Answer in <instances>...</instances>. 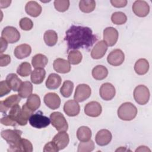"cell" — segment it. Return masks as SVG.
I'll list each match as a JSON object with an SVG mask.
<instances>
[{"instance_id": "43", "label": "cell", "mask_w": 152, "mask_h": 152, "mask_svg": "<svg viewBox=\"0 0 152 152\" xmlns=\"http://www.w3.org/2000/svg\"><path fill=\"white\" fill-rule=\"evenodd\" d=\"M19 24H20V28L22 30H26V31L30 30L33 27V21L27 17H24L21 18Z\"/></svg>"}, {"instance_id": "45", "label": "cell", "mask_w": 152, "mask_h": 152, "mask_svg": "<svg viewBox=\"0 0 152 152\" xmlns=\"http://www.w3.org/2000/svg\"><path fill=\"white\" fill-rule=\"evenodd\" d=\"M1 123L2 125H6V126H15L17 125V122L13 120L8 115H5L3 118L1 119Z\"/></svg>"}, {"instance_id": "49", "label": "cell", "mask_w": 152, "mask_h": 152, "mask_svg": "<svg viewBox=\"0 0 152 152\" xmlns=\"http://www.w3.org/2000/svg\"><path fill=\"white\" fill-rule=\"evenodd\" d=\"M8 46V42L2 37L1 38V50L0 53L1 55L2 54V53L7 49Z\"/></svg>"}, {"instance_id": "14", "label": "cell", "mask_w": 152, "mask_h": 152, "mask_svg": "<svg viewBox=\"0 0 152 152\" xmlns=\"http://www.w3.org/2000/svg\"><path fill=\"white\" fill-rule=\"evenodd\" d=\"M102 111V107L100 104L96 101H92L88 103L84 107V113L90 117L99 116Z\"/></svg>"}, {"instance_id": "32", "label": "cell", "mask_w": 152, "mask_h": 152, "mask_svg": "<svg viewBox=\"0 0 152 152\" xmlns=\"http://www.w3.org/2000/svg\"><path fill=\"white\" fill-rule=\"evenodd\" d=\"M43 39L46 45L49 46H53L57 43L58 34L55 31L49 30L46 31L44 33Z\"/></svg>"}, {"instance_id": "28", "label": "cell", "mask_w": 152, "mask_h": 152, "mask_svg": "<svg viewBox=\"0 0 152 152\" xmlns=\"http://www.w3.org/2000/svg\"><path fill=\"white\" fill-rule=\"evenodd\" d=\"M33 111H32L30 109H29L26 104H23L22 106L21 111V115L19 121L18 122V124L21 126L26 125L27 124L28 120H29L30 117L33 115Z\"/></svg>"}, {"instance_id": "13", "label": "cell", "mask_w": 152, "mask_h": 152, "mask_svg": "<svg viewBox=\"0 0 152 152\" xmlns=\"http://www.w3.org/2000/svg\"><path fill=\"white\" fill-rule=\"evenodd\" d=\"M115 93L116 91L114 86L109 83L103 84L99 90L100 97L106 101L112 100L115 96Z\"/></svg>"}, {"instance_id": "17", "label": "cell", "mask_w": 152, "mask_h": 152, "mask_svg": "<svg viewBox=\"0 0 152 152\" xmlns=\"http://www.w3.org/2000/svg\"><path fill=\"white\" fill-rule=\"evenodd\" d=\"M107 50V45L104 40H100L97 43L91 52L92 58L98 59L102 58L106 53Z\"/></svg>"}, {"instance_id": "20", "label": "cell", "mask_w": 152, "mask_h": 152, "mask_svg": "<svg viewBox=\"0 0 152 152\" xmlns=\"http://www.w3.org/2000/svg\"><path fill=\"white\" fill-rule=\"evenodd\" d=\"M53 69L59 73L65 74L68 73L71 70V65L70 63L62 58H57L56 59L53 64Z\"/></svg>"}, {"instance_id": "36", "label": "cell", "mask_w": 152, "mask_h": 152, "mask_svg": "<svg viewBox=\"0 0 152 152\" xmlns=\"http://www.w3.org/2000/svg\"><path fill=\"white\" fill-rule=\"evenodd\" d=\"M74 88V84L71 81H65L60 89L61 94L64 97H69L71 96Z\"/></svg>"}, {"instance_id": "52", "label": "cell", "mask_w": 152, "mask_h": 152, "mask_svg": "<svg viewBox=\"0 0 152 152\" xmlns=\"http://www.w3.org/2000/svg\"><path fill=\"white\" fill-rule=\"evenodd\" d=\"M126 150H127L125 149V148H124V149H123V147H121V148L117 149V150H116V151H126Z\"/></svg>"}, {"instance_id": "12", "label": "cell", "mask_w": 152, "mask_h": 152, "mask_svg": "<svg viewBox=\"0 0 152 152\" xmlns=\"http://www.w3.org/2000/svg\"><path fill=\"white\" fill-rule=\"evenodd\" d=\"M33 145L30 141L25 138H21L16 144L10 145L8 151H26L31 152Z\"/></svg>"}, {"instance_id": "23", "label": "cell", "mask_w": 152, "mask_h": 152, "mask_svg": "<svg viewBox=\"0 0 152 152\" xmlns=\"http://www.w3.org/2000/svg\"><path fill=\"white\" fill-rule=\"evenodd\" d=\"M61 84V77L55 73L50 74L46 81V86L50 90L56 89Z\"/></svg>"}, {"instance_id": "18", "label": "cell", "mask_w": 152, "mask_h": 152, "mask_svg": "<svg viewBox=\"0 0 152 152\" xmlns=\"http://www.w3.org/2000/svg\"><path fill=\"white\" fill-rule=\"evenodd\" d=\"M52 141L58 147L59 150L65 148L69 141V135L65 131H60L53 138Z\"/></svg>"}, {"instance_id": "22", "label": "cell", "mask_w": 152, "mask_h": 152, "mask_svg": "<svg viewBox=\"0 0 152 152\" xmlns=\"http://www.w3.org/2000/svg\"><path fill=\"white\" fill-rule=\"evenodd\" d=\"M31 52V48L28 44H21L17 46L15 50L14 54L17 59H22L28 56Z\"/></svg>"}, {"instance_id": "4", "label": "cell", "mask_w": 152, "mask_h": 152, "mask_svg": "<svg viewBox=\"0 0 152 152\" xmlns=\"http://www.w3.org/2000/svg\"><path fill=\"white\" fill-rule=\"evenodd\" d=\"M30 124L36 128L41 129L48 126L50 122V119L43 115L41 111H38L33 114L29 118Z\"/></svg>"}, {"instance_id": "1", "label": "cell", "mask_w": 152, "mask_h": 152, "mask_svg": "<svg viewBox=\"0 0 152 152\" xmlns=\"http://www.w3.org/2000/svg\"><path fill=\"white\" fill-rule=\"evenodd\" d=\"M97 40L96 36L88 27L72 25L65 33V40L67 43L68 50L80 48L88 50Z\"/></svg>"}, {"instance_id": "40", "label": "cell", "mask_w": 152, "mask_h": 152, "mask_svg": "<svg viewBox=\"0 0 152 152\" xmlns=\"http://www.w3.org/2000/svg\"><path fill=\"white\" fill-rule=\"evenodd\" d=\"M94 149V142L90 140L87 141H81L78 146V152H90Z\"/></svg>"}, {"instance_id": "37", "label": "cell", "mask_w": 152, "mask_h": 152, "mask_svg": "<svg viewBox=\"0 0 152 152\" xmlns=\"http://www.w3.org/2000/svg\"><path fill=\"white\" fill-rule=\"evenodd\" d=\"M83 56L79 50H74L69 52L68 55V62L72 65L80 64L82 60Z\"/></svg>"}, {"instance_id": "46", "label": "cell", "mask_w": 152, "mask_h": 152, "mask_svg": "<svg viewBox=\"0 0 152 152\" xmlns=\"http://www.w3.org/2000/svg\"><path fill=\"white\" fill-rule=\"evenodd\" d=\"M58 151H59V149L58 147L53 141H50L47 144H46L43 148L44 152H52V151L56 152Z\"/></svg>"}, {"instance_id": "3", "label": "cell", "mask_w": 152, "mask_h": 152, "mask_svg": "<svg viewBox=\"0 0 152 152\" xmlns=\"http://www.w3.org/2000/svg\"><path fill=\"white\" fill-rule=\"evenodd\" d=\"M51 124L58 131H66L68 130V125L62 113L59 112H54L50 115Z\"/></svg>"}, {"instance_id": "26", "label": "cell", "mask_w": 152, "mask_h": 152, "mask_svg": "<svg viewBox=\"0 0 152 152\" xmlns=\"http://www.w3.org/2000/svg\"><path fill=\"white\" fill-rule=\"evenodd\" d=\"M46 71L42 68H35L31 73V81L35 84H41L44 80Z\"/></svg>"}, {"instance_id": "6", "label": "cell", "mask_w": 152, "mask_h": 152, "mask_svg": "<svg viewBox=\"0 0 152 152\" xmlns=\"http://www.w3.org/2000/svg\"><path fill=\"white\" fill-rule=\"evenodd\" d=\"M22 131L18 129H5L1 132V137L8 144L12 145L18 142L21 138Z\"/></svg>"}, {"instance_id": "50", "label": "cell", "mask_w": 152, "mask_h": 152, "mask_svg": "<svg viewBox=\"0 0 152 152\" xmlns=\"http://www.w3.org/2000/svg\"><path fill=\"white\" fill-rule=\"evenodd\" d=\"M11 2V1H8V0H1L0 1V5H1V8H7L8 6H10V4Z\"/></svg>"}, {"instance_id": "16", "label": "cell", "mask_w": 152, "mask_h": 152, "mask_svg": "<svg viewBox=\"0 0 152 152\" xmlns=\"http://www.w3.org/2000/svg\"><path fill=\"white\" fill-rule=\"evenodd\" d=\"M112 135L111 132L106 129L99 131L96 135L95 140L97 145L104 146L107 145L112 140Z\"/></svg>"}, {"instance_id": "47", "label": "cell", "mask_w": 152, "mask_h": 152, "mask_svg": "<svg viewBox=\"0 0 152 152\" xmlns=\"http://www.w3.org/2000/svg\"><path fill=\"white\" fill-rule=\"evenodd\" d=\"M11 62V57L7 54H1L0 56V66H5L8 65Z\"/></svg>"}, {"instance_id": "27", "label": "cell", "mask_w": 152, "mask_h": 152, "mask_svg": "<svg viewBox=\"0 0 152 152\" xmlns=\"http://www.w3.org/2000/svg\"><path fill=\"white\" fill-rule=\"evenodd\" d=\"M107 74L108 70L103 65H97L92 70V76L97 80H102L104 79L107 76Z\"/></svg>"}, {"instance_id": "21", "label": "cell", "mask_w": 152, "mask_h": 152, "mask_svg": "<svg viewBox=\"0 0 152 152\" xmlns=\"http://www.w3.org/2000/svg\"><path fill=\"white\" fill-rule=\"evenodd\" d=\"M25 10L27 14L33 17H38L42 12V7L37 2L28 1L25 7Z\"/></svg>"}, {"instance_id": "42", "label": "cell", "mask_w": 152, "mask_h": 152, "mask_svg": "<svg viewBox=\"0 0 152 152\" xmlns=\"http://www.w3.org/2000/svg\"><path fill=\"white\" fill-rule=\"evenodd\" d=\"M21 109L20 108V106L17 104L14 106H12L8 113V115L15 121H16L18 124V121L20 118L21 115Z\"/></svg>"}, {"instance_id": "48", "label": "cell", "mask_w": 152, "mask_h": 152, "mask_svg": "<svg viewBox=\"0 0 152 152\" xmlns=\"http://www.w3.org/2000/svg\"><path fill=\"white\" fill-rule=\"evenodd\" d=\"M112 5L116 8H122L126 5L127 1L126 0H111Z\"/></svg>"}, {"instance_id": "29", "label": "cell", "mask_w": 152, "mask_h": 152, "mask_svg": "<svg viewBox=\"0 0 152 152\" xmlns=\"http://www.w3.org/2000/svg\"><path fill=\"white\" fill-rule=\"evenodd\" d=\"M48 62V58L45 55L41 53L36 54V55H34L31 60L32 65L35 68H43L47 65Z\"/></svg>"}, {"instance_id": "44", "label": "cell", "mask_w": 152, "mask_h": 152, "mask_svg": "<svg viewBox=\"0 0 152 152\" xmlns=\"http://www.w3.org/2000/svg\"><path fill=\"white\" fill-rule=\"evenodd\" d=\"M10 91L11 88L7 81H1L0 83V96L3 97L4 96L8 94Z\"/></svg>"}, {"instance_id": "10", "label": "cell", "mask_w": 152, "mask_h": 152, "mask_svg": "<svg viewBox=\"0 0 152 152\" xmlns=\"http://www.w3.org/2000/svg\"><path fill=\"white\" fill-rule=\"evenodd\" d=\"M118 39L117 30L112 27H108L103 30V40L107 46H114Z\"/></svg>"}, {"instance_id": "15", "label": "cell", "mask_w": 152, "mask_h": 152, "mask_svg": "<svg viewBox=\"0 0 152 152\" xmlns=\"http://www.w3.org/2000/svg\"><path fill=\"white\" fill-rule=\"evenodd\" d=\"M44 102L45 104L52 110L59 107L61 104V99L59 96L55 93H48L44 97Z\"/></svg>"}, {"instance_id": "7", "label": "cell", "mask_w": 152, "mask_h": 152, "mask_svg": "<svg viewBox=\"0 0 152 152\" xmlns=\"http://www.w3.org/2000/svg\"><path fill=\"white\" fill-rule=\"evenodd\" d=\"M1 36L10 43H16L20 39V32L16 28L12 26L5 27L2 31Z\"/></svg>"}, {"instance_id": "41", "label": "cell", "mask_w": 152, "mask_h": 152, "mask_svg": "<svg viewBox=\"0 0 152 152\" xmlns=\"http://www.w3.org/2000/svg\"><path fill=\"white\" fill-rule=\"evenodd\" d=\"M54 6L57 11L65 12L69 7V1L68 0H56L54 1Z\"/></svg>"}, {"instance_id": "5", "label": "cell", "mask_w": 152, "mask_h": 152, "mask_svg": "<svg viewBox=\"0 0 152 152\" xmlns=\"http://www.w3.org/2000/svg\"><path fill=\"white\" fill-rule=\"evenodd\" d=\"M150 91L144 85H139L135 87L134 91V97L135 102L141 105L147 103L150 99Z\"/></svg>"}, {"instance_id": "38", "label": "cell", "mask_w": 152, "mask_h": 152, "mask_svg": "<svg viewBox=\"0 0 152 152\" xmlns=\"http://www.w3.org/2000/svg\"><path fill=\"white\" fill-rule=\"evenodd\" d=\"M31 72V65L27 62L21 63L17 69V74L21 77H27Z\"/></svg>"}, {"instance_id": "11", "label": "cell", "mask_w": 152, "mask_h": 152, "mask_svg": "<svg viewBox=\"0 0 152 152\" xmlns=\"http://www.w3.org/2000/svg\"><path fill=\"white\" fill-rule=\"evenodd\" d=\"M125 59L124 52L119 49H116L110 52L107 58V62L113 66H119L121 65Z\"/></svg>"}, {"instance_id": "51", "label": "cell", "mask_w": 152, "mask_h": 152, "mask_svg": "<svg viewBox=\"0 0 152 152\" xmlns=\"http://www.w3.org/2000/svg\"><path fill=\"white\" fill-rule=\"evenodd\" d=\"M150 151V150L146 146H140L135 150V151Z\"/></svg>"}, {"instance_id": "24", "label": "cell", "mask_w": 152, "mask_h": 152, "mask_svg": "<svg viewBox=\"0 0 152 152\" xmlns=\"http://www.w3.org/2000/svg\"><path fill=\"white\" fill-rule=\"evenodd\" d=\"M6 81L11 89L14 91H17L23 83L21 80L20 79L18 76L14 73L8 74L7 76Z\"/></svg>"}, {"instance_id": "25", "label": "cell", "mask_w": 152, "mask_h": 152, "mask_svg": "<svg viewBox=\"0 0 152 152\" xmlns=\"http://www.w3.org/2000/svg\"><path fill=\"white\" fill-rule=\"evenodd\" d=\"M149 69V63L148 61L144 58L139 59L137 61L134 65V70L138 75L146 74Z\"/></svg>"}, {"instance_id": "9", "label": "cell", "mask_w": 152, "mask_h": 152, "mask_svg": "<svg viewBox=\"0 0 152 152\" xmlns=\"http://www.w3.org/2000/svg\"><path fill=\"white\" fill-rule=\"evenodd\" d=\"M134 13L140 17H146L150 11V7L145 1H135L132 7Z\"/></svg>"}, {"instance_id": "19", "label": "cell", "mask_w": 152, "mask_h": 152, "mask_svg": "<svg viewBox=\"0 0 152 152\" xmlns=\"http://www.w3.org/2000/svg\"><path fill=\"white\" fill-rule=\"evenodd\" d=\"M64 110L68 116H75L80 113V105L76 100H69L65 103Z\"/></svg>"}, {"instance_id": "39", "label": "cell", "mask_w": 152, "mask_h": 152, "mask_svg": "<svg viewBox=\"0 0 152 152\" xmlns=\"http://www.w3.org/2000/svg\"><path fill=\"white\" fill-rule=\"evenodd\" d=\"M111 20L113 23L117 25H121L127 21L126 15L122 12H115L111 16Z\"/></svg>"}, {"instance_id": "31", "label": "cell", "mask_w": 152, "mask_h": 152, "mask_svg": "<svg viewBox=\"0 0 152 152\" xmlns=\"http://www.w3.org/2000/svg\"><path fill=\"white\" fill-rule=\"evenodd\" d=\"M32 91L33 86L29 81L23 82L18 90V95L22 98H28L31 94Z\"/></svg>"}, {"instance_id": "35", "label": "cell", "mask_w": 152, "mask_h": 152, "mask_svg": "<svg viewBox=\"0 0 152 152\" xmlns=\"http://www.w3.org/2000/svg\"><path fill=\"white\" fill-rule=\"evenodd\" d=\"M21 100V97L18 94H12L7 97L4 100L1 101V102L4 105L5 108L8 110L9 108H11L12 106L18 104Z\"/></svg>"}, {"instance_id": "33", "label": "cell", "mask_w": 152, "mask_h": 152, "mask_svg": "<svg viewBox=\"0 0 152 152\" xmlns=\"http://www.w3.org/2000/svg\"><path fill=\"white\" fill-rule=\"evenodd\" d=\"M26 104L29 109L34 112L38 109L40 106V97L36 94H31L27 98Z\"/></svg>"}, {"instance_id": "30", "label": "cell", "mask_w": 152, "mask_h": 152, "mask_svg": "<svg viewBox=\"0 0 152 152\" xmlns=\"http://www.w3.org/2000/svg\"><path fill=\"white\" fill-rule=\"evenodd\" d=\"M77 137L80 141H87L91 137V131L87 126H80L77 131Z\"/></svg>"}, {"instance_id": "8", "label": "cell", "mask_w": 152, "mask_h": 152, "mask_svg": "<svg viewBox=\"0 0 152 152\" xmlns=\"http://www.w3.org/2000/svg\"><path fill=\"white\" fill-rule=\"evenodd\" d=\"M91 90L90 86L86 84H81L77 86L74 93V100L78 102H82L90 97Z\"/></svg>"}, {"instance_id": "2", "label": "cell", "mask_w": 152, "mask_h": 152, "mask_svg": "<svg viewBox=\"0 0 152 152\" xmlns=\"http://www.w3.org/2000/svg\"><path fill=\"white\" fill-rule=\"evenodd\" d=\"M118 117L124 121H131L137 114V109L132 103L125 102L122 104L118 109Z\"/></svg>"}, {"instance_id": "34", "label": "cell", "mask_w": 152, "mask_h": 152, "mask_svg": "<svg viewBox=\"0 0 152 152\" xmlns=\"http://www.w3.org/2000/svg\"><path fill=\"white\" fill-rule=\"evenodd\" d=\"M96 7V2L93 0H81L79 2L80 10L85 13H89L94 11Z\"/></svg>"}]
</instances>
